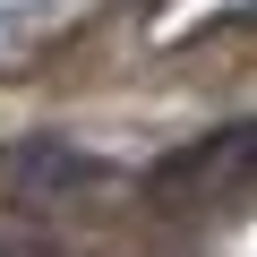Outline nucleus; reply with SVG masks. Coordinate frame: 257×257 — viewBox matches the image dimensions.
<instances>
[{
    "label": "nucleus",
    "instance_id": "1",
    "mask_svg": "<svg viewBox=\"0 0 257 257\" xmlns=\"http://www.w3.org/2000/svg\"><path fill=\"white\" fill-rule=\"evenodd\" d=\"M18 180H26V189H86L94 163H77V155H60V146H26V155H18Z\"/></svg>",
    "mask_w": 257,
    "mask_h": 257
}]
</instances>
